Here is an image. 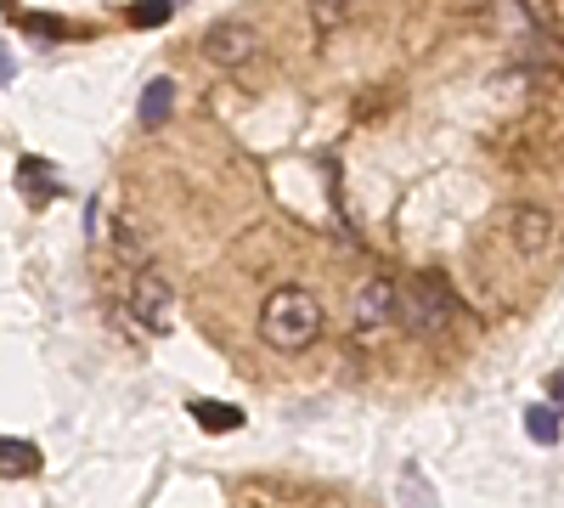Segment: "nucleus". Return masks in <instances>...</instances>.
Here are the masks:
<instances>
[{"label":"nucleus","instance_id":"1","mask_svg":"<svg viewBox=\"0 0 564 508\" xmlns=\"http://www.w3.org/2000/svg\"><path fill=\"white\" fill-rule=\"evenodd\" d=\"M322 322H327V316H322V300H316L311 289L282 283V289H271L265 305H260V339H265L271 350L300 356L305 345L322 339Z\"/></svg>","mask_w":564,"mask_h":508},{"label":"nucleus","instance_id":"6","mask_svg":"<svg viewBox=\"0 0 564 508\" xmlns=\"http://www.w3.org/2000/svg\"><path fill=\"white\" fill-rule=\"evenodd\" d=\"M508 226H513V244H520V255H542V249H547V233H553V220H547L542 209L520 204V209L508 215Z\"/></svg>","mask_w":564,"mask_h":508},{"label":"nucleus","instance_id":"8","mask_svg":"<svg viewBox=\"0 0 564 508\" xmlns=\"http://www.w3.org/2000/svg\"><path fill=\"white\" fill-rule=\"evenodd\" d=\"M34 469H40L34 441H12V435H0V475H7V480H23V475H34Z\"/></svg>","mask_w":564,"mask_h":508},{"label":"nucleus","instance_id":"14","mask_svg":"<svg viewBox=\"0 0 564 508\" xmlns=\"http://www.w3.org/2000/svg\"><path fill=\"white\" fill-rule=\"evenodd\" d=\"M119 255H124V260H141V238H135V226H119Z\"/></svg>","mask_w":564,"mask_h":508},{"label":"nucleus","instance_id":"3","mask_svg":"<svg viewBox=\"0 0 564 508\" xmlns=\"http://www.w3.org/2000/svg\"><path fill=\"white\" fill-rule=\"evenodd\" d=\"M130 311H135V322L148 334H170L175 328V289H170V277L153 271V266H141L130 277Z\"/></svg>","mask_w":564,"mask_h":508},{"label":"nucleus","instance_id":"5","mask_svg":"<svg viewBox=\"0 0 564 508\" xmlns=\"http://www.w3.org/2000/svg\"><path fill=\"white\" fill-rule=\"evenodd\" d=\"M395 283L390 277H367V289L356 294V328H379V322L395 316Z\"/></svg>","mask_w":564,"mask_h":508},{"label":"nucleus","instance_id":"7","mask_svg":"<svg viewBox=\"0 0 564 508\" xmlns=\"http://www.w3.org/2000/svg\"><path fill=\"white\" fill-rule=\"evenodd\" d=\"M170 108H175V79H148V90H141V108H135V119H141V130H159L164 119H170Z\"/></svg>","mask_w":564,"mask_h":508},{"label":"nucleus","instance_id":"10","mask_svg":"<svg viewBox=\"0 0 564 508\" xmlns=\"http://www.w3.org/2000/svg\"><path fill=\"white\" fill-rule=\"evenodd\" d=\"M558 430H564V419L553 412V401H536V407H525V435H531V441L553 446V441H558Z\"/></svg>","mask_w":564,"mask_h":508},{"label":"nucleus","instance_id":"11","mask_svg":"<svg viewBox=\"0 0 564 508\" xmlns=\"http://www.w3.org/2000/svg\"><path fill=\"white\" fill-rule=\"evenodd\" d=\"M193 419L204 430H243V412L231 407V401H193Z\"/></svg>","mask_w":564,"mask_h":508},{"label":"nucleus","instance_id":"15","mask_svg":"<svg viewBox=\"0 0 564 508\" xmlns=\"http://www.w3.org/2000/svg\"><path fill=\"white\" fill-rule=\"evenodd\" d=\"M23 29H34V34H63L57 18H23Z\"/></svg>","mask_w":564,"mask_h":508},{"label":"nucleus","instance_id":"2","mask_svg":"<svg viewBox=\"0 0 564 508\" xmlns=\"http://www.w3.org/2000/svg\"><path fill=\"white\" fill-rule=\"evenodd\" d=\"M452 316H457V294H452V283L441 271H417V277L401 283V294H395V322L401 328L441 334V328H452Z\"/></svg>","mask_w":564,"mask_h":508},{"label":"nucleus","instance_id":"13","mask_svg":"<svg viewBox=\"0 0 564 508\" xmlns=\"http://www.w3.org/2000/svg\"><path fill=\"white\" fill-rule=\"evenodd\" d=\"M130 23H135V29H159V23H170V0H141V7H130Z\"/></svg>","mask_w":564,"mask_h":508},{"label":"nucleus","instance_id":"9","mask_svg":"<svg viewBox=\"0 0 564 508\" xmlns=\"http://www.w3.org/2000/svg\"><path fill=\"white\" fill-rule=\"evenodd\" d=\"M18 181H23L29 198H57V170L40 164V159H23V164H18Z\"/></svg>","mask_w":564,"mask_h":508},{"label":"nucleus","instance_id":"4","mask_svg":"<svg viewBox=\"0 0 564 508\" xmlns=\"http://www.w3.org/2000/svg\"><path fill=\"white\" fill-rule=\"evenodd\" d=\"M204 52H209V63H220V68H238V63H249V57L260 52V34H254L249 23H215V29L204 34Z\"/></svg>","mask_w":564,"mask_h":508},{"label":"nucleus","instance_id":"12","mask_svg":"<svg viewBox=\"0 0 564 508\" xmlns=\"http://www.w3.org/2000/svg\"><path fill=\"white\" fill-rule=\"evenodd\" d=\"M401 497H406V508H435V491H430V480H423L417 464L401 469Z\"/></svg>","mask_w":564,"mask_h":508},{"label":"nucleus","instance_id":"16","mask_svg":"<svg viewBox=\"0 0 564 508\" xmlns=\"http://www.w3.org/2000/svg\"><path fill=\"white\" fill-rule=\"evenodd\" d=\"M547 401H553V412L564 419V374H553V385H547Z\"/></svg>","mask_w":564,"mask_h":508}]
</instances>
